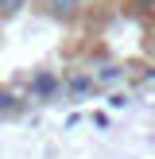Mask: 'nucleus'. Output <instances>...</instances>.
I'll use <instances>...</instances> for the list:
<instances>
[{"label": "nucleus", "instance_id": "obj_1", "mask_svg": "<svg viewBox=\"0 0 155 159\" xmlns=\"http://www.w3.org/2000/svg\"><path fill=\"white\" fill-rule=\"evenodd\" d=\"M39 12L54 23H74L82 16V0H39Z\"/></svg>", "mask_w": 155, "mask_h": 159}, {"label": "nucleus", "instance_id": "obj_2", "mask_svg": "<svg viewBox=\"0 0 155 159\" xmlns=\"http://www.w3.org/2000/svg\"><path fill=\"white\" fill-rule=\"evenodd\" d=\"M58 93H62V82L51 74V70H39V74L31 78V97L35 101H54Z\"/></svg>", "mask_w": 155, "mask_h": 159}, {"label": "nucleus", "instance_id": "obj_3", "mask_svg": "<svg viewBox=\"0 0 155 159\" xmlns=\"http://www.w3.org/2000/svg\"><path fill=\"white\" fill-rule=\"evenodd\" d=\"M93 85H97V82H93V78L89 74H70L66 78V93H70V97H85V93H93Z\"/></svg>", "mask_w": 155, "mask_h": 159}, {"label": "nucleus", "instance_id": "obj_4", "mask_svg": "<svg viewBox=\"0 0 155 159\" xmlns=\"http://www.w3.org/2000/svg\"><path fill=\"white\" fill-rule=\"evenodd\" d=\"M124 78V66H101L97 70V78H93V82H101V85H108V82H120Z\"/></svg>", "mask_w": 155, "mask_h": 159}, {"label": "nucleus", "instance_id": "obj_5", "mask_svg": "<svg viewBox=\"0 0 155 159\" xmlns=\"http://www.w3.org/2000/svg\"><path fill=\"white\" fill-rule=\"evenodd\" d=\"M27 8V0H0V20H12Z\"/></svg>", "mask_w": 155, "mask_h": 159}, {"label": "nucleus", "instance_id": "obj_6", "mask_svg": "<svg viewBox=\"0 0 155 159\" xmlns=\"http://www.w3.org/2000/svg\"><path fill=\"white\" fill-rule=\"evenodd\" d=\"M140 89H151V93H155V70H144V78H140Z\"/></svg>", "mask_w": 155, "mask_h": 159}, {"label": "nucleus", "instance_id": "obj_7", "mask_svg": "<svg viewBox=\"0 0 155 159\" xmlns=\"http://www.w3.org/2000/svg\"><path fill=\"white\" fill-rule=\"evenodd\" d=\"M132 8H155V0H128Z\"/></svg>", "mask_w": 155, "mask_h": 159}, {"label": "nucleus", "instance_id": "obj_8", "mask_svg": "<svg viewBox=\"0 0 155 159\" xmlns=\"http://www.w3.org/2000/svg\"><path fill=\"white\" fill-rule=\"evenodd\" d=\"M147 51H151V54H155V31H151V39H147Z\"/></svg>", "mask_w": 155, "mask_h": 159}]
</instances>
